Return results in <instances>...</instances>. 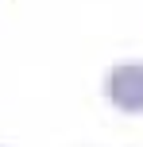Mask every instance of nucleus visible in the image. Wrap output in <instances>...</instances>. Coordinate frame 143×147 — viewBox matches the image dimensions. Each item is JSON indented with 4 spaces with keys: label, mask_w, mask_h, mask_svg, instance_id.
I'll return each instance as SVG.
<instances>
[{
    "label": "nucleus",
    "mask_w": 143,
    "mask_h": 147,
    "mask_svg": "<svg viewBox=\"0 0 143 147\" xmlns=\"http://www.w3.org/2000/svg\"><path fill=\"white\" fill-rule=\"evenodd\" d=\"M105 93L120 112H143V62H116L108 70Z\"/></svg>",
    "instance_id": "obj_1"
}]
</instances>
